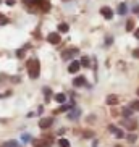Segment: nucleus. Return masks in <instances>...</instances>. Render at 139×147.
Here are the masks:
<instances>
[{
    "instance_id": "15",
    "label": "nucleus",
    "mask_w": 139,
    "mask_h": 147,
    "mask_svg": "<svg viewBox=\"0 0 139 147\" xmlns=\"http://www.w3.org/2000/svg\"><path fill=\"white\" fill-rule=\"evenodd\" d=\"M55 100L58 102V104H65L66 95H65V94H57V95H55Z\"/></svg>"
},
{
    "instance_id": "18",
    "label": "nucleus",
    "mask_w": 139,
    "mask_h": 147,
    "mask_svg": "<svg viewBox=\"0 0 139 147\" xmlns=\"http://www.w3.org/2000/svg\"><path fill=\"white\" fill-rule=\"evenodd\" d=\"M126 10H128V8H126L125 3H120V5H118V13H120V15H125Z\"/></svg>"
},
{
    "instance_id": "25",
    "label": "nucleus",
    "mask_w": 139,
    "mask_h": 147,
    "mask_svg": "<svg viewBox=\"0 0 139 147\" xmlns=\"http://www.w3.org/2000/svg\"><path fill=\"white\" fill-rule=\"evenodd\" d=\"M136 139H138L136 134H130V136H128V141H130V142H136Z\"/></svg>"
},
{
    "instance_id": "4",
    "label": "nucleus",
    "mask_w": 139,
    "mask_h": 147,
    "mask_svg": "<svg viewBox=\"0 0 139 147\" xmlns=\"http://www.w3.org/2000/svg\"><path fill=\"white\" fill-rule=\"evenodd\" d=\"M53 123V118H42V120L39 121V128H42V129H47V128H50Z\"/></svg>"
},
{
    "instance_id": "21",
    "label": "nucleus",
    "mask_w": 139,
    "mask_h": 147,
    "mask_svg": "<svg viewBox=\"0 0 139 147\" xmlns=\"http://www.w3.org/2000/svg\"><path fill=\"white\" fill-rule=\"evenodd\" d=\"M68 24H65V23H61L60 26H58V31H61V32H68Z\"/></svg>"
},
{
    "instance_id": "5",
    "label": "nucleus",
    "mask_w": 139,
    "mask_h": 147,
    "mask_svg": "<svg viewBox=\"0 0 139 147\" xmlns=\"http://www.w3.org/2000/svg\"><path fill=\"white\" fill-rule=\"evenodd\" d=\"M123 126L128 128V129H131V131H134L136 128H138V121L136 120H125L123 121Z\"/></svg>"
},
{
    "instance_id": "8",
    "label": "nucleus",
    "mask_w": 139,
    "mask_h": 147,
    "mask_svg": "<svg viewBox=\"0 0 139 147\" xmlns=\"http://www.w3.org/2000/svg\"><path fill=\"white\" fill-rule=\"evenodd\" d=\"M81 68V61H71V63H70V66H68V71L70 73H78V69Z\"/></svg>"
},
{
    "instance_id": "28",
    "label": "nucleus",
    "mask_w": 139,
    "mask_h": 147,
    "mask_svg": "<svg viewBox=\"0 0 139 147\" xmlns=\"http://www.w3.org/2000/svg\"><path fill=\"white\" fill-rule=\"evenodd\" d=\"M133 57L139 58V49H134V50H133Z\"/></svg>"
},
{
    "instance_id": "12",
    "label": "nucleus",
    "mask_w": 139,
    "mask_h": 147,
    "mask_svg": "<svg viewBox=\"0 0 139 147\" xmlns=\"http://www.w3.org/2000/svg\"><path fill=\"white\" fill-rule=\"evenodd\" d=\"M118 102H120V97L118 95H109L107 97V104L109 105H117Z\"/></svg>"
},
{
    "instance_id": "33",
    "label": "nucleus",
    "mask_w": 139,
    "mask_h": 147,
    "mask_svg": "<svg viewBox=\"0 0 139 147\" xmlns=\"http://www.w3.org/2000/svg\"><path fill=\"white\" fill-rule=\"evenodd\" d=\"M138 95H139V89H138Z\"/></svg>"
},
{
    "instance_id": "32",
    "label": "nucleus",
    "mask_w": 139,
    "mask_h": 147,
    "mask_svg": "<svg viewBox=\"0 0 139 147\" xmlns=\"http://www.w3.org/2000/svg\"><path fill=\"white\" fill-rule=\"evenodd\" d=\"M115 147H121V146H115Z\"/></svg>"
},
{
    "instance_id": "6",
    "label": "nucleus",
    "mask_w": 139,
    "mask_h": 147,
    "mask_svg": "<svg viewBox=\"0 0 139 147\" xmlns=\"http://www.w3.org/2000/svg\"><path fill=\"white\" fill-rule=\"evenodd\" d=\"M47 40L50 44H55V45H57V44H60L61 39H60V36L57 34V32H50V34L47 36Z\"/></svg>"
},
{
    "instance_id": "20",
    "label": "nucleus",
    "mask_w": 139,
    "mask_h": 147,
    "mask_svg": "<svg viewBox=\"0 0 139 147\" xmlns=\"http://www.w3.org/2000/svg\"><path fill=\"white\" fill-rule=\"evenodd\" d=\"M131 115H133V108H125V110H123V117H126V118H130Z\"/></svg>"
},
{
    "instance_id": "29",
    "label": "nucleus",
    "mask_w": 139,
    "mask_h": 147,
    "mask_svg": "<svg viewBox=\"0 0 139 147\" xmlns=\"http://www.w3.org/2000/svg\"><path fill=\"white\" fill-rule=\"evenodd\" d=\"M133 13H139V5H134V7H133Z\"/></svg>"
},
{
    "instance_id": "23",
    "label": "nucleus",
    "mask_w": 139,
    "mask_h": 147,
    "mask_svg": "<svg viewBox=\"0 0 139 147\" xmlns=\"http://www.w3.org/2000/svg\"><path fill=\"white\" fill-rule=\"evenodd\" d=\"M131 108H133V110H136V112H139V100H134V102L131 104Z\"/></svg>"
},
{
    "instance_id": "11",
    "label": "nucleus",
    "mask_w": 139,
    "mask_h": 147,
    "mask_svg": "<svg viewBox=\"0 0 139 147\" xmlns=\"http://www.w3.org/2000/svg\"><path fill=\"white\" fill-rule=\"evenodd\" d=\"M84 84H86V78H84V76H78V78H74V81H73L74 87H81V86H84Z\"/></svg>"
},
{
    "instance_id": "1",
    "label": "nucleus",
    "mask_w": 139,
    "mask_h": 147,
    "mask_svg": "<svg viewBox=\"0 0 139 147\" xmlns=\"http://www.w3.org/2000/svg\"><path fill=\"white\" fill-rule=\"evenodd\" d=\"M28 74H29L31 79H37L40 74V63L39 60H36V58H32V60L28 61Z\"/></svg>"
},
{
    "instance_id": "30",
    "label": "nucleus",
    "mask_w": 139,
    "mask_h": 147,
    "mask_svg": "<svg viewBox=\"0 0 139 147\" xmlns=\"http://www.w3.org/2000/svg\"><path fill=\"white\" fill-rule=\"evenodd\" d=\"M112 40H113V37H107V39H105V42H107V45H110V44H112Z\"/></svg>"
},
{
    "instance_id": "13",
    "label": "nucleus",
    "mask_w": 139,
    "mask_h": 147,
    "mask_svg": "<svg viewBox=\"0 0 139 147\" xmlns=\"http://www.w3.org/2000/svg\"><path fill=\"white\" fill-rule=\"evenodd\" d=\"M76 53H78V49H71V50H65V52L61 53V57L66 60V58H70L71 55H76Z\"/></svg>"
},
{
    "instance_id": "9",
    "label": "nucleus",
    "mask_w": 139,
    "mask_h": 147,
    "mask_svg": "<svg viewBox=\"0 0 139 147\" xmlns=\"http://www.w3.org/2000/svg\"><path fill=\"white\" fill-rule=\"evenodd\" d=\"M109 129L112 131V133L115 134V138H118V139H120V138H123V136H125V133H123L121 129H118L117 126H113V125H110V126H109Z\"/></svg>"
},
{
    "instance_id": "7",
    "label": "nucleus",
    "mask_w": 139,
    "mask_h": 147,
    "mask_svg": "<svg viewBox=\"0 0 139 147\" xmlns=\"http://www.w3.org/2000/svg\"><path fill=\"white\" fill-rule=\"evenodd\" d=\"M34 147H50V141H44V139H34L32 141Z\"/></svg>"
},
{
    "instance_id": "22",
    "label": "nucleus",
    "mask_w": 139,
    "mask_h": 147,
    "mask_svg": "<svg viewBox=\"0 0 139 147\" xmlns=\"http://www.w3.org/2000/svg\"><path fill=\"white\" fill-rule=\"evenodd\" d=\"M81 65H83V66H89V65H91V61H89L87 57H83V58H81Z\"/></svg>"
},
{
    "instance_id": "19",
    "label": "nucleus",
    "mask_w": 139,
    "mask_h": 147,
    "mask_svg": "<svg viewBox=\"0 0 139 147\" xmlns=\"http://www.w3.org/2000/svg\"><path fill=\"white\" fill-rule=\"evenodd\" d=\"M26 49H29V45H26L24 49H20V50H16V57H18V58H23V57H24V50H26Z\"/></svg>"
},
{
    "instance_id": "10",
    "label": "nucleus",
    "mask_w": 139,
    "mask_h": 147,
    "mask_svg": "<svg viewBox=\"0 0 139 147\" xmlns=\"http://www.w3.org/2000/svg\"><path fill=\"white\" fill-rule=\"evenodd\" d=\"M79 115H81V110H79V108H71V110L68 112V118H70V120H76Z\"/></svg>"
},
{
    "instance_id": "27",
    "label": "nucleus",
    "mask_w": 139,
    "mask_h": 147,
    "mask_svg": "<svg viewBox=\"0 0 139 147\" xmlns=\"http://www.w3.org/2000/svg\"><path fill=\"white\" fill-rule=\"evenodd\" d=\"M23 141H24V142H29L31 136H29V134H23Z\"/></svg>"
},
{
    "instance_id": "17",
    "label": "nucleus",
    "mask_w": 139,
    "mask_h": 147,
    "mask_svg": "<svg viewBox=\"0 0 139 147\" xmlns=\"http://www.w3.org/2000/svg\"><path fill=\"white\" fill-rule=\"evenodd\" d=\"M58 146L60 147H70V141H66V139H58Z\"/></svg>"
},
{
    "instance_id": "3",
    "label": "nucleus",
    "mask_w": 139,
    "mask_h": 147,
    "mask_svg": "<svg viewBox=\"0 0 139 147\" xmlns=\"http://www.w3.org/2000/svg\"><path fill=\"white\" fill-rule=\"evenodd\" d=\"M100 15L104 18H107V20H112L113 18V10L110 8V7H102L100 8Z\"/></svg>"
},
{
    "instance_id": "14",
    "label": "nucleus",
    "mask_w": 139,
    "mask_h": 147,
    "mask_svg": "<svg viewBox=\"0 0 139 147\" xmlns=\"http://www.w3.org/2000/svg\"><path fill=\"white\" fill-rule=\"evenodd\" d=\"M0 147H20V144H18V141H7V142H3Z\"/></svg>"
},
{
    "instance_id": "26",
    "label": "nucleus",
    "mask_w": 139,
    "mask_h": 147,
    "mask_svg": "<svg viewBox=\"0 0 139 147\" xmlns=\"http://www.w3.org/2000/svg\"><path fill=\"white\" fill-rule=\"evenodd\" d=\"M83 136H84V138H92V136H94V133H92V131H84Z\"/></svg>"
},
{
    "instance_id": "31",
    "label": "nucleus",
    "mask_w": 139,
    "mask_h": 147,
    "mask_svg": "<svg viewBox=\"0 0 139 147\" xmlns=\"http://www.w3.org/2000/svg\"><path fill=\"white\" fill-rule=\"evenodd\" d=\"M134 36H136V39H139V28L134 31Z\"/></svg>"
},
{
    "instance_id": "16",
    "label": "nucleus",
    "mask_w": 139,
    "mask_h": 147,
    "mask_svg": "<svg viewBox=\"0 0 139 147\" xmlns=\"http://www.w3.org/2000/svg\"><path fill=\"white\" fill-rule=\"evenodd\" d=\"M133 28H134V20L131 18V20H128V23H126V31H133Z\"/></svg>"
},
{
    "instance_id": "24",
    "label": "nucleus",
    "mask_w": 139,
    "mask_h": 147,
    "mask_svg": "<svg viewBox=\"0 0 139 147\" xmlns=\"http://www.w3.org/2000/svg\"><path fill=\"white\" fill-rule=\"evenodd\" d=\"M8 23V18L3 16V15H0V24H7Z\"/></svg>"
},
{
    "instance_id": "2",
    "label": "nucleus",
    "mask_w": 139,
    "mask_h": 147,
    "mask_svg": "<svg viewBox=\"0 0 139 147\" xmlns=\"http://www.w3.org/2000/svg\"><path fill=\"white\" fill-rule=\"evenodd\" d=\"M32 3H39V10L44 11V13H47L50 11V2L49 0H31Z\"/></svg>"
}]
</instances>
